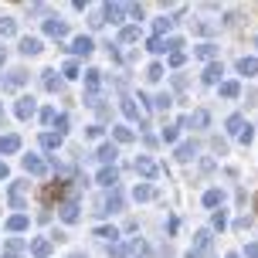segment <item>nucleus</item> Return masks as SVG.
I'll use <instances>...</instances> for the list:
<instances>
[{"instance_id": "f257e3e1", "label": "nucleus", "mask_w": 258, "mask_h": 258, "mask_svg": "<svg viewBox=\"0 0 258 258\" xmlns=\"http://www.w3.org/2000/svg\"><path fill=\"white\" fill-rule=\"evenodd\" d=\"M116 156H119L116 143H102V146L95 150V160H99V163H105V167H112V163H116Z\"/></svg>"}, {"instance_id": "f03ea898", "label": "nucleus", "mask_w": 258, "mask_h": 258, "mask_svg": "<svg viewBox=\"0 0 258 258\" xmlns=\"http://www.w3.org/2000/svg\"><path fill=\"white\" fill-rule=\"evenodd\" d=\"M180 126H197V129H207V126H211V116H207V109H197V112H190L187 119H180Z\"/></svg>"}, {"instance_id": "7ed1b4c3", "label": "nucleus", "mask_w": 258, "mask_h": 258, "mask_svg": "<svg viewBox=\"0 0 258 258\" xmlns=\"http://www.w3.org/2000/svg\"><path fill=\"white\" fill-rule=\"evenodd\" d=\"M221 75H224V64H221V61H211V64L204 68L201 82H204V85H214V82H221Z\"/></svg>"}, {"instance_id": "20e7f679", "label": "nucleus", "mask_w": 258, "mask_h": 258, "mask_svg": "<svg viewBox=\"0 0 258 258\" xmlns=\"http://www.w3.org/2000/svg\"><path fill=\"white\" fill-rule=\"evenodd\" d=\"M102 17H105V21H112V24H122L126 7H122V4H105V7H102Z\"/></svg>"}, {"instance_id": "39448f33", "label": "nucleus", "mask_w": 258, "mask_h": 258, "mask_svg": "<svg viewBox=\"0 0 258 258\" xmlns=\"http://www.w3.org/2000/svg\"><path fill=\"white\" fill-rule=\"evenodd\" d=\"M44 31H48L51 38H64V34H68V24H64L61 17H48V21H44Z\"/></svg>"}, {"instance_id": "423d86ee", "label": "nucleus", "mask_w": 258, "mask_h": 258, "mask_svg": "<svg viewBox=\"0 0 258 258\" xmlns=\"http://www.w3.org/2000/svg\"><path fill=\"white\" fill-rule=\"evenodd\" d=\"M95 180L102 183V187H112V190H116V183H119V170H116V167H102Z\"/></svg>"}, {"instance_id": "0eeeda50", "label": "nucleus", "mask_w": 258, "mask_h": 258, "mask_svg": "<svg viewBox=\"0 0 258 258\" xmlns=\"http://www.w3.org/2000/svg\"><path fill=\"white\" fill-rule=\"evenodd\" d=\"M173 156H177V160H180V163H187V160H194V156H197V143H194V140L180 143V146H177V150H173Z\"/></svg>"}, {"instance_id": "6e6552de", "label": "nucleus", "mask_w": 258, "mask_h": 258, "mask_svg": "<svg viewBox=\"0 0 258 258\" xmlns=\"http://www.w3.org/2000/svg\"><path fill=\"white\" fill-rule=\"evenodd\" d=\"M92 51H95V41L85 38V34L72 41V54H92Z\"/></svg>"}, {"instance_id": "1a4fd4ad", "label": "nucleus", "mask_w": 258, "mask_h": 258, "mask_svg": "<svg viewBox=\"0 0 258 258\" xmlns=\"http://www.w3.org/2000/svg\"><path fill=\"white\" fill-rule=\"evenodd\" d=\"M102 72H95V68H89L85 72V89H89V99H95V92H99V85H102Z\"/></svg>"}, {"instance_id": "9d476101", "label": "nucleus", "mask_w": 258, "mask_h": 258, "mask_svg": "<svg viewBox=\"0 0 258 258\" xmlns=\"http://www.w3.org/2000/svg\"><path fill=\"white\" fill-rule=\"evenodd\" d=\"M58 211H61V221H64V224H75V221H78V204H75V201H64Z\"/></svg>"}, {"instance_id": "9b49d317", "label": "nucleus", "mask_w": 258, "mask_h": 258, "mask_svg": "<svg viewBox=\"0 0 258 258\" xmlns=\"http://www.w3.org/2000/svg\"><path fill=\"white\" fill-rule=\"evenodd\" d=\"M194 54H197V58H201V61H214V58H218V44H211V41H207V44H201V48H194Z\"/></svg>"}, {"instance_id": "f8f14e48", "label": "nucleus", "mask_w": 258, "mask_h": 258, "mask_svg": "<svg viewBox=\"0 0 258 258\" xmlns=\"http://www.w3.org/2000/svg\"><path fill=\"white\" fill-rule=\"evenodd\" d=\"M136 173H143V177L150 180V177H156V163L150 156H140V160H136Z\"/></svg>"}, {"instance_id": "ddd939ff", "label": "nucleus", "mask_w": 258, "mask_h": 258, "mask_svg": "<svg viewBox=\"0 0 258 258\" xmlns=\"http://www.w3.org/2000/svg\"><path fill=\"white\" fill-rule=\"evenodd\" d=\"M241 75H258V58H238V64H234Z\"/></svg>"}, {"instance_id": "4468645a", "label": "nucleus", "mask_w": 258, "mask_h": 258, "mask_svg": "<svg viewBox=\"0 0 258 258\" xmlns=\"http://www.w3.org/2000/svg\"><path fill=\"white\" fill-rule=\"evenodd\" d=\"M207 248H211V231H197V238H194V251H201V255H204Z\"/></svg>"}, {"instance_id": "2eb2a0df", "label": "nucleus", "mask_w": 258, "mask_h": 258, "mask_svg": "<svg viewBox=\"0 0 258 258\" xmlns=\"http://www.w3.org/2000/svg\"><path fill=\"white\" fill-rule=\"evenodd\" d=\"M221 95H224V99H238V95H241V85H238V82H221Z\"/></svg>"}, {"instance_id": "dca6fc26", "label": "nucleus", "mask_w": 258, "mask_h": 258, "mask_svg": "<svg viewBox=\"0 0 258 258\" xmlns=\"http://www.w3.org/2000/svg\"><path fill=\"white\" fill-rule=\"evenodd\" d=\"M105 211H122V190H119V187L109 194V201H105Z\"/></svg>"}, {"instance_id": "f3484780", "label": "nucleus", "mask_w": 258, "mask_h": 258, "mask_svg": "<svg viewBox=\"0 0 258 258\" xmlns=\"http://www.w3.org/2000/svg\"><path fill=\"white\" fill-rule=\"evenodd\" d=\"M133 197H136V201H150V197H153V187H150V183H136V187H133Z\"/></svg>"}, {"instance_id": "a211bd4d", "label": "nucleus", "mask_w": 258, "mask_h": 258, "mask_svg": "<svg viewBox=\"0 0 258 258\" xmlns=\"http://www.w3.org/2000/svg\"><path fill=\"white\" fill-rule=\"evenodd\" d=\"M133 248H136V241H126V245H112V248H109V255H112V258H126Z\"/></svg>"}, {"instance_id": "6ab92c4d", "label": "nucleus", "mask_w": 258, "mask_h": 258, "mask_svg": "<svg viewBox=\"0 0 258 258\" xmlns=\"http://www.w3.org/2000/svg\"><path fill=\"white\" fill-rule=\"evenodd\" d=\"M228 133H231V136H241V133H245V119L231 116V119H228Z\"/></svg>"}, {"instance_id": "aec40b11", "label": "nucleus", "mask_w": 258, "mask_h": 258, "mask_svg": "<svg viewBox=\"0 0 258 258\" xmlns=\"http://www.w3.org/2000/svg\"><path fill=\"white\" fill-rule=\"evenodd\" d=\"M112 136H116V143H129L133 140V129L129 126H112Z\"/></svg>"}, {"instance_id": "412c9836", "label": "nucleus", "mask_w": 258, "mask_h": 258, "mask_svg": "<svg viewBox=\"0 0 258 258\" xmlns=\"http://www.w3.org/2000/svg\"><path fill=\"white\" fill-rule=\"evenodd\" d=\"M146 51L163 54V51H167V41H163V38H150V41H146Z\"/></svg>"}, {"instance_id": "4be33fe9", "label": "nucleus", "mask_w": 258, "mask_h": 258, "mask_svg": "<svg viewBox=\"0 0 258 258\" xmlns=\"http://www.w3.org/2000/svg\"><path fill=\"white\" fill-rule=\"evenodd\" d=\"M221 201H224V194H221L218 187H214V190H207V194H204V204H207V207H218Z\"/></svg>"}, {"instance_id": "5701e85b", "label": "nucleus", "mask_w": 258, "mask_h": 258, "mask_svg": "<svg viewBox=\"0 0 258 258\" xmlns=\"http://www.w3.org/2000/svg\"><path fill=\"white\" fill-rule=\"evenodd\" d=\"M24 167L31 170V173H44V163H41L38 156H24Z\"/></svg>"}, {"instance_id": "b1692460", "label": "nucleus", "mask_w": 258, "mask_h": 258, "mask_svg": "<svg viewBox=\"0 0 258 258\" xmlns=\"http://www.w3.org/2000/svg\"><path fill=\"white\" fill-rule=\"evenodd\" d=\"M95 238H102V241H116L119 231H116V228H95Z\"/></svg>"}, {"instance_id": "393cba45", "label": "nucleus", "mask_w": 258, "mask_h": 258, "mask_svg": "<svg viewBox=\"0 0 258 258\" xmlns=\"http://www.w3.org/2000/svg\"><path fill=\"white\" fill-rule=\"evenodd\" d=\"M170 105H173V99H170L167 92H163V95H156L153 102H150V109H170Z\"/></svg>"}, {"instance_id": "a878e982", "label": "nucleus", "mask_w": 258, "mask_h": 258, "mask_svg": "<svg viewBox=\"0 0 258 258\" xmlns=\"http://www.w3.org/2000/svg\"><path fill=\"white\" fill-rule=\"evenodd\" d=\"M24 54H38L41 51V41L38 38H24V48H21Z\"/></svg>"}, {"instance_id": "bb28decb", "label": "nucleus", "mask_w": 258, "mask_h": 258, "mask_svg": "<svg viewBox=\"0 0 258 258\" xmlns=\"http://www.w3.org/2000/svg\"><path fill=\"white\" fill-rule=\"evenodd\" d=\"M170 27H173V17H160V21H156V38H160V34H170Z\"/></svg>"}, {"instance_id": "cd10ccee", "label": "nucleus", "mask_w": 258, "mask_h": 258, "mask_svg": "<svg viewBox=\"0 0 258 258\" xmlns=\"http://www.w3.org/2000/svg\"><path fill=\"white\" fill-rule=\"evenodd\" d=\"M48 251H51V241H48V238H41V241H34V255H38V258H44Z\"/></svg>"}, {"instance_id": "c85d7f7f", "label": "nucleus", "mask_w": 258, "mask_h": 258, "mask_svg": "<svg viewBox=\"0 0 258 258\" xmlns=\"http://www.w3.org/2000/svg\"><path fill=\"white\" fill-rule=\"evenodd\" d=\"M122 112H126L129 119H140V109H136V102H133V99H122Z\"/></svg>"}, {"instance_id": "c756f323", "label": "nucleus", "mask_w": 258, "mask_h": 258, "mask_svg": "<svg viewBox=\"0 0 258 258\" xmlns=\"http://www.w3.org/2000/svg\"><path fill=\"white\" fill-rule=\"evenodd\" d=\"M136 38H140V27H122V34H119V41H126V44Z\"/></svg>"}, {"instance_id": "7c9ffc66", "label": "nucleus", "mask_w": 258, "mask_h": 258, "mask_svg": "<svg viewBox=\"0 0 258 258\" xmlns=\"http://www.w3.org/2000/svg\"><path fill=\"white\" fill-rule=\"evenodd\" d=\"M146 78H150V82H160V78H163V64H150V68H146Z\"/></svg>"}, {"instance_id": "2f4dec72", "label": "nucleus", "mask_w": 258, "mask_h": 258, "mask_svg": "<svg viewBox=\"0 0 258 258\" xmlns=\"http://www.w3.org/2000/svg\"><path fill=\"white\" fill-rule=\"evenodd\" d=\"M41 143H44L48 150H54V146H61V136H54V133H44V136H41Z\"/></svg>"}, {"instance_id": "473e14b6", "label": "nucleus", "mask_w": 258, "mask_h": 258, "mask_svg": "<svg viewBox=\"0 0 258 258\" xmlns=\"http://www.w3.org/2000/svg\"><path fill=\"white\" fill-rule=\"evenodd\" d=\"M17 112H21V119H27L31 112H34V102H31V99H21V105H17Z\"/></svg>"}, {"instance_id": "72a5a7b5", "label": "nucleus", "mask_w": 258, "mask_h": 258, "mask_svg": "<svg viewBox=\"0 0 258 258\" xmlns=\"http://www.w3.org/2000/svg\"><path fill=\"white\" fill-rule=\"evenodd\" d=\"M44 85H48V89H61V78H54V72H44Z\"/></svg>"}, {"instance_id": "f704fd0d", "label": "nucleus", "mask_w": 258, "mask_h": 258, "mask_svg": "<svg viewBox=\"0 0 258 258\" xmlns=\"http://www.w3.org/2000/svg\"><path fill=\"white\" fill-rule=\"evenodd\" d=\"M211 224H214V228H218V231H224V228H228V214H224V211H218V214H214V221H211Z\"/></svg>"}, {"instance_id": "c9c22d12", "label": "nucleus", "mask_w": 258, "mask_h": 258, "mask_svg": "<svg viewBox=\"0 0 258 258\" xmlns=\"http://www.w3.org/2000/svg\"><path fill=\"white\" fill-rule=\"evenodd\" d=\"M177 129H180V126H167V129H163V143H177V136H180Z\"/></svg>"}, {"instance_id": "e433bc0d", "label": "nucleus", "mask_w": 258, "mask_h": 258, "mask_svg": "<svg viewBox=\"0 0 258 258\" xmlns=\"http://www.w3.org/2000/svg\"><path fill=\"white\" fill-rule=\"evenodd\" d=\"M64 78H78V64H75V61L64 64Z\"/></svg>"}, {"instance_id": "4c0bfd02", "label": "nucleus", "mask_w": 258, "mask_h": 258, "mask_svg": "<svg viewBox=\"0 0 258 258\" xmlns=\"http://www.w3.org/2000/svg\"><path fill=\"white\" fill-rule=\"evenodd\" d=\"M54 126H58V136H64V133H68V116H58Z\"/></svg>"}, {"instance_id": "58836bf2", "label": "nucleus", "mask_w": 258, "mask_h": 258, "mask_svg": "<svg viewBox=\"0 0 258 258\" xmlns=\"http://www.w3.org/2000/svg\"><path fill=\"white\" fill-rule=\"evenodd\" d=\"M85 136H89V140H99V136H102V126H89V129H85Z\"/></svg>"}, {"instance_id": "ea45409f", "label": "nucleus", "mask_w": 258, "mask_h": 258, "mask_svg": "<svg viewBox=\"0 0 258 258\" xmlns=\"http://www.w3.org/2000/svg\"><path fill=\"white\" fill-rule=\"evenodd\" d=\"M234 228H238V231H248V228H251V218H238V221H234Z\"/></svg>"}, {"instance_id": "a19ab883", "label": "nucleus", "mask_w": 258, "mask_h": 258, "mask_svg": "<svg viewBox=\"0 0 258 258\" xmlns=\"http://www.w3.org/2000/svg\"><path fill=\"white\" fill-rule=\"evenodd\" d=\"M0 146H4V150H17V136H7V140L0 143Z\"/></svg>"}, {"instance_id": "79ce46f5", "label": "nucleus", "mask_w": 258, "mask_h": 258, "mask_svg": "<svg viewBox=\"0 0 258 258\" xmlns=\"http://www.w3.org/2000/svg\"><path fill=\"white\" fill-rule=\"evenodd\" d=\"M251 136H255V129H251V126H245V133H241L238 140H241V143H251Z\"/></svg>"}, {"instance_id": "37998d69", "label": "nucleus", "mask_w": 258, "mask_h": 258, "mask_svg": "<svg viewBox=\"0 0 258 258\" xmlns=\"http://www.w3.org/2000/svg\"><path fill=\"white\" fill-rule=\"evenodd\" d=\"M183 61H187V58H183V54H170V64H173V68H180Z\"/></svg>"}, {"instance_id": "c03bdc74", "label": "nucleus", "mask_w": 258, "mask_h": 258, "mask_svg": "<svg viewBox=\"0 0 258 258\" xmlns=\"http://www.w3.org/2000/svg\"><path fill=\"white\" fill-rule=\"evenodd\" d=\"M245 258H258V245H248L245 248Z\"/></svg>"}, {"instance_id": "a18cd8bd", "label": "nucleus", "mask_w": 258, "mask_h": 258, "mask_svg": "<svg viewBox=\"0 0 258 258\" xmlns=\"http://www.w3.org/2000/svg\"><path fill=\"white\" fill-rule=\"evenodd\" d=\"M187 258H201V251H194V248H190V251H187Z\"/></svg>"}, {"instance_id": "49530a36", "label": "nucleus", "mask_w": 258, "mask_h": 258, "mask_svg": "<svg viewBox=\"0 0 258 258\" xmlns=\"http://www.w3.org/2000/svg\"><path fill=\"white\" fill-rule=\"evenodd\" d=\"M68 258H89V255H82V251H72V255H68Z\"/></svg>"}, {"instance_id": "de8ad7c7", "label": "nucleus", "mask_w": 258, "mask_h": 258, "mask_svg": "<svg viewBox=\"0 0 258 258\" xmlns=\"http://www.w3.org/2000/svg\"><path fill=\"white\" fill-rule=\"evenodd\" d=\"M224 258H241V255H234V251H231V255H224Z\"/></svg>"}, {"instance_id": "09e8293b", "label": "nucleus", "mask_w": 258, "mask_h": 258, "mask_svg": "<svg viewBox=\"0 0 258 258\" xmlns=\"http://www.w3.org/2000/svg\"><path fill=\"white\" fill-rule=\"evenodd\" d=\"M255 44H258V38H255Z\"/></svg>"}]
</instances>
